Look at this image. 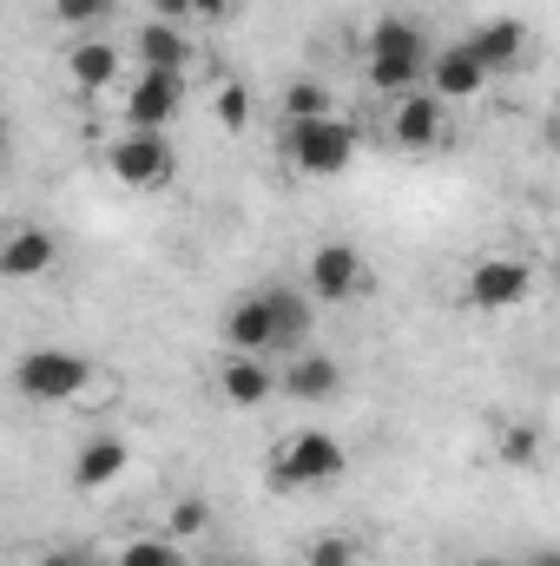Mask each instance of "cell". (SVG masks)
<instances>
[{
	"mask_svg": "<svg viewBox=\"0 0 560 566\" xmlns=\"http://www.w3.org/2000/svg\"><path fill=\"white\" fill-rule=\"evenodd\" d=\"M501 461H508V468L541 461V428H535V422H515L508 434H501Z\"/></svg>",
	"mask_w": 560,
	"mask_h": 566,
	"instance_id": "cb8c5ba5",
	"label": "cell"
},
{
	"mask_svg": "<svg viewBox=\"0 0 560 566\" xmlns=\"http://www.w3.org/2000/svg\"><path fill=\"white\" fill-rule=\"evenodd\" d=\"M218 566H245V560H218Z\"/></svg>",
	"mask_w": 560,
	"mask_h": 566,
	"instance_id": "836d02e7",
	"label": "cell"
},
{
	"mask_svg": "<svg viewBox=\"0 0 560 566\" xmlns=\"http://www.w3.org/2000/svg\"><path fill=\"white\" fill-rule=\"evenodd\" d=\"M265 303H271V349H283V356L310 349V336H317V303H310L297 283H271Z\"/></svg>",
	"mask_w": 560,
	"mask_h": 566,
	"instance_id": "8fae6325",
	"label": "cell"
},
{
	"mask_svg": "<svg viewBox=\"0 0 560 566\" xmlns=\"http://www.w3.org/2000/svg\"><path fill=\"white\" fill-rule=\"evenodd\" d=\"M283 158L303 178H336L356 158V126L343 113H317V119H283Z\"/></svg>",
	"mask_w": 560,
	"mask_h": 566,
	"instance_id": "6da1fadb",
	"label": "cell"
},
{
	"mask_svg": "<svg viewBox=\"0 0 560 566\" xmlns=\"http://www.w3.org/2000/svg\"><path fill=\"white\" fill-rule=\"evenodd\" d=\"M317 113H336L330 93H323L317 80H290V86H283V119H317Z\"/></svg>",
	"mask_w": 560,
	"mask_h": 566,
	"instance_id": "7402d4cb",
	"label": "cell"
},
{
	"mask_svg": "<svg viewBox=\"0 0 560 566\" xmlns=\"http://www.w3.org/2000/svg\"><path fill=\"white\" fill-rule=\"evenodd\" d=\"M218 336H225V349H231V356H265V349H271V303H265V290L238 296V303L225 310Z\"/></svg>",
	"mask_w": 560,
	"mask_h": 566,
	"instance_id": "2e32d148",
	"label": "cell"
},
{
	"mask_svg": "<svg viewBox=\"0 0 560 566\" xmlns=\"http://www.w3.org/2000/svg\"><path fill=\"white\" fill-rule=\"evenodd\" d=\"M442 126H448V106H442L428 86L403 93V99H396V113H390V139L409 145V151H428V145H442Z\"/></svg>",
	"mask_w": 560,
	"mask_h": 566,
	"instance_id": "4fadbf2b",
	"label": "cell"
},
{
	"mask_svg": "<svg viewBox=\"0 0 560 566\" xmlns=\"http://www.w3.org/2000/svg\"><path fill=\"white\" fill-rule=\"evenodd\" d=\"M343 474H350V454H343V441L323 434V428H297V434H283L278 454H271V488H278V494L323 488V481H343Z\"/></svg>",
	"mask_w": 560,
	"mask_h": 566,
	"instance_id": "3957f363",
	"label": "cell"
},
{
	"mask_svg": "<svg viewBox=\"0 0 560 566\" xmlns=\"http://www.w3.org/2000/svg\"><path fill=\"white\" fill-rule=\"evenodd\" d=\"M205 534H211V501L205 494L172 501V541H205Z\"/></svg>",
	"mask_w": 560,
	"mask_h": 566,
	"instance_id": "44dd1931",
	"label": "cell"
},
{
	"mask_svg": "<svg viewBox=\"0 0 560 566\" xmlns=\"http://www.w3.org/2000/svg\"><path fill=\"white\" fill-rule=\"evenodd\" d=\"M40 566H93V554H86V547H46Z\"/></svg>",
	"mask_w": 560,
	"mask_h": 566,
	"instance_id": "83f0119b",
	"label": "cell"
},
{
	"mask_svg": "<svg viewBox=\"0 0 560 566\" xmlns=\"http://www.w3.org/2000/svg\"><path fill=\"white\" fill-rule=\"evenodd\" d=\"M7 151H13V126L0 119V165H7Z\"/></svg>",
	"mask_w": 560,
	"mask_h": 566,
	"instance_id": "1f68e13d",
	"label": "cell"
},
{
	"mask_svg": "<svg viewBox=\"0 0 560 566\" xmlns=\"http://www.w3.org/2000/svg\"><path fill=\"white\" fill-rule=\"evenodd\" d=\"M178 566H185V560H178Z\"/></svg>",
	"mask_w": 560,
	"mask_h": 566,
	"instance_id": "e575fe53",
	"label": "cell"
},
{
	"mask_svg": "<svg viewBox=\"0 0 560 566\" xmlns=\"http://www.w3.org/2000/svg\"><path fill=\"white\" fill-rule=\"evenodd\" d=\"M113 566H178V547L172 541H126Z\"/></svg>",
	"mask_w": 560,
	"mask_h": 566,
	"instance_id": "484cf974",
	"label": "cell"
},
{
	"mask_svg": "<svg viewBox=\"0 0 560 566\" xmlns=\"http://www.w3.org/2000/svg\"><path fill=\"white\" fill-rule=\"evenodd\" d=\"M93 566H100V560H93Z\"/></svg>",
	"mask_w": 560,
	"mask_h": 566,
	"instance_id": "d590c367",
	"label": "cell"
},
{
	"mask_svg": "<svg viewBox=\"0 0 560 566\" xmlns=\"http://www.w3.org/2000/svg\"><path fill=\"white\" fill-rule=\"evenodd\" d=\"M468 566H515V560H501V554H481V560H468Z\"/></svg>",
	"mask_w": 560,
	"mask_h": 566,
	"instance_id": "d6a6232c",
	"label": "cell"
},
{
	"mask_svg": "<svg viewBox=\"0 0 560 566\" xmlns=\"http://www.w3.org/2000/svg\"><path fill=\"white\" fill-rule=\"evenodd\" d=\"M93 356H80V349H53V343H40V349H27L20 363H13V396H27V402H73V396H86L93 389Z\"/></svg>",
	"mask_w": 560,
	"mask_h": 566,
	"instance_id": "7a4b0ae2",
	"label": "cell"
},
{
	"mask_svg": "<svg viewBox=\"0 0 560 566\" xmlns=\"http://www.w3.org/2000/svg\"><path fill=\"white\" fill-rule=\"evenodd\" d=\"M422 86L448 106V99H475L481 86H488V73L475 66V53L455 40V46H442V53H428V66H422Z\"/></svg>",
	"mask_w": 560,
	"mask_h": 566,
	"instance_id": "5bb4252c",
	"label": "cell"
},
{
	"mask_svg": "<svg viewBox=\"0 0 560 566\" xmlns=\"http://www.w3.org/2000/svg\"><path fill=\"white\" fill-rule=\"evenodd\" d=\"M422 66H428V46H383V53H370L363 80H370V93L403 99V93H416L422 86Z\"/></svg>",
	"mask_w": 560,
	"mask_h": 566,
	"instance_id": "e0dca14e",
	"label": "cell"
},
{
	"mask_svg": "<svg viewBox=\"0 0 560 566\" xmlns=\"http://www.w3.org/2000/svg\"><path fill=\"white\" fill-rule=\"evenodd\" d=\"M126 53H133L139 73H178V80H185V73L198 66V40H191L185 27H172V20H139Z\"/></svg>",
	"mask_w": 560,
	"mask_h": 566,
	"instance_id": "ba28073f",
	"label": "cell"
},
{
	"mask_svg": "<svg viewBox=\"0 0 560 566\" xmlns=\"http://www.w3.org/2000/svg\"><path fill=\"white\" fill-rule=\"evenodd\" d=\"M370 290V264L356 244H317L310 264H303V296L310 303H350Z\"/></svg>",
	"mask_w": 560,
	"mask_h": 566,
	"instance_id": "277c9868",
	"label": "cell"
},
{
	"mask_svg": "<svg viewBox=\"0 0 560 566\" xmlns=\"http://www.w3.org/2000/svg\"><path fill=\"white\" fill-rule=\"evenodd\" d=\"M126 461H133V454H126L120 434H93V441L73 454V488H86V494H93V488H113V481L126 474Z\"/></svg>",
	"mask_w": 560,
	"mask_h": 566,
	"instance_id": "d6986e66",
	"label": "cell"
},
{
	"mask_svg": "<svg viewBox=\"0 0 560 566\" xmlns=\"http://www.w3.org/2000/svg\"><path fill=\"white\" fill-rule=\"evenodd\" d=\"M245 119H251V93H245V86H225V93H218V126H225V133H245Z\"/></svg>",
	"mask_w": 560,
	"mask_h": 566,
	"instance_id": "4316f807",
	"label": "cell"
},
{
	"mask_svg": "<svg viewBox=\"0 0 560 566\" xmlns=\"http://www.w3.org/2000/svg\"><path fill=\"white\" fill-rule=\"evenodd\" d=\"M152 20H172L178 27V20H191V0H152Z\"/></svg>",
	"mask_w": 560,
	"mask_h": 566,
	"instance_id": "f1b7e54d",
	"label": "cell"
},
{
	"mask_svg": "<svg viewBox=\"0 0 560 566\" xmlns=\"http://www.w3.org/2000/svg\"><path fill=\"white\" fill-rule=\"evenodd\" d=\"M462 46L475 53V66H481L488 80H495V73H515V66L528 60V20H481Z\"/></svg>",
	"mask_w": 560,
	"mask_h": 566,
	"instance_id": "7c38bea8",
	"label": "cell"
},
{
	"mask_svg": "<svg viewBox=\"0 0 560 566\" xmlns=\"http://www.w3.org/2000/svg\"><path fill=\"white\" fill-rule=\"evenodd\" d=\"M53 20L66 33H106V20H120V0H53Z\"/></svg>",
	"mask_w": 560,
	"mask_h": 566,
	"instance_id": "ffe728a7",
	"label": "cell"
},
{
	"mask_svg": "<svg viewBox=\"0 0 560 566\" xmlns=\"http://www.w3.org/2000/svg\"><path fill=\"white\" fill-rule=\"evenodd\" d=\"M66 73H73L80 93H106V86L126 73V46H113L106 33H80L73 53H66Z\"/></svg>",
	"mask_w": 560,
	"mask_h": 566,
	"instance_id": "9a60e30c",
	"label": "cell"
},
{
	"mask_svg": "<svg viewBox=\"0 0 560 566\" xmlns=\"http://www.w3.org/2000/svg\"><path fill=\"white\" fill-rule=\"evenodd\" d=\"M303 566H356V541H350V534H317L310 554H303Z\"/></svg>",
	"mask_w": 560,
	"mask_h": 566,
	"instance_id": "d4e9b609",
	"label": "cell"
},
{
	"mask_svg": "<svg viewBox=\"0 0 560 566\" xmlns=\"http://www.w3.org/2000/svg\"><path fill=\"white\" fill-rule=\"evenodd\" d=\"M238 0H191V20H231Z\"/></svg>",
	"mask_w": 560,
	"mask_h": 566,
	"instance_id": "f546056e",
	"label": "cell"
},
{
	"mask_svg": "<svg viewBox=\"0 0 560 566\" xmlns=\"http://www.w3.org/2000/svg\"><path fill=\"white\" fill-rule=\"evenodd\" d=\"M462 290H468L475 310H521L535 296V264L528 258H481Z\"/></svg>",
	"mask_w": 560,
	"mask_h": 566,
	"instance_id": "52a82bcc",
	"label": "cell"
},
{
	"mask_svg": "<svg viewBox=\"0 0 560 566\" xmlns=\"http://www.w3.org/2000/svg\"><path fill=\"white\" fill-rule=\"evenodd\" d=\"M278 389L290 402H336V396H343V363L323 356V349H297V356L283 363Z\"/></svg>",
	"mask_w": 560,
	"mask_h": 566,
	"instance_id": "30bf717a",
	"label": "cell"
},
{
	"mask_svg": "<svg viewBox=\"0 0 560 566\" xmlns=\"http://www.w3.org/2000/svg\"><path fill=\"white\" fill-rule=\"evenodd\" d=\"M218 396H225L231 409H258V402L278 396V376H271L265 356H225V369H218Z\"/></svg>",
	"mask_w": 560,
	"mask_h": 566,
	"instance_id": "ac0fdd59",
	"label": "cell"
},
{
	"mask_svg": "<svg viewBox=\"0 0 560 566\" xmlns=\"http://www.w3.org/2000/svg\"><path fill=\"white\" fill-rule=\"evenodd\" d=\"M60 264V238L33 218H0V277L7 283H33Z\"/></svg>",
	"mask_w": 560,
	"mask_h": 566,
	"instance_id": "5b68a950",
	"label": "cell"
},
{
	"mask_svg": "<svg viewBox=\"0 0 560 566\" xmlns=\"http://www.w3.org/2000/svg\"><path fill=\"white\" fill-rule=\"evenodd\" d=\"M383 46H422V27L409 13H383V20L370 27V53H383Z\"/></svg>",
	"mask_w": 560,
	"mask_h": 566,
	"instance_id": "603a6c76",
	"label": "cell"
},
{
	"mask_svg": "<svg viewBox=\"0 0 560 566\" xmlns=\"http://www.w3.org/2000/svg\"><path fill=\"white\" fill-rule=\"evenodd\" d=\"M185 113V80L178 73H133L126 86V133H165Z\"/></svg>",
	"mask_w": 560,
	"mask_h": 566,
	"instance_id": "9c48e42d",
	"label": "cell"
},
{
	"mask_svg": "<svg viewBox=\"0 0 560 566\" xmlns=\"http://www.w3.org/2000/svg\"><path fill=\"white\" fill-rule=\"evenodd\" d=\"M528 566H560V554H554V547H535V560H528Z\"/></svg>",
	"mask_w": 560,
	"mask_h": 566,
	"instance_id": "4dcf8cb0",
	"label": "cell"
},
{
	"mask_svg": "<svg viewBox=\"0 0 560 566\" xmlns=\"http://www.w3.org/2000/svg\"><path fill=\"white\" fill-rule=\"evenodd\" d=\"M106 171L120 185H133V191H165L172 171H178V158H172L165 133H126V139L106 151Z\"/></svg>",
	"mask_w": 560,
	"mask_h": 566,
	"instance_id": "8992f818",
	"label": "cell"
}]
</instances>
